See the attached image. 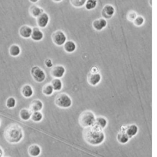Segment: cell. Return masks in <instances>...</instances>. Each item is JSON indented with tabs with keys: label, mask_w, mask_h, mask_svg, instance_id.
<instances>
[{
	"label": "cell",
	"mask_w": 157,
	"mask_h": 157,
	"mask_svg": "<svg viewBox=\"0 0 157 157\" xmlns=\"http://www.w3.org/2000/svg\"><path fill=\"white\" fill-rule=\"evenodd\" d=\"M83 137L88 144L97 146L101 145L104 141L105 134L102 129L94 124L83 129Z\"/></svg>",
	"instance_id": "cell-1"
},
{
	"label": "cell",
	"mask_w": 157,
	"mask_h": 157,
	"mask_svg": "<svg viewBox=\"0 0 157 157\" xmlns=\"http://www.w3.org/2000/svg\"><path fill=\"white\" fill-rule=\"evenodd\" d=\"M24 133L21 126L17 123L9 124L4 131V136L6 140L9 144H18L23 138Z\"/></svg>",
	"instance_id": "cell-2"
},
{
	"label": "cell",
	"mask_w": 157,
	"mask_h": 157,
	"mask_svg": "<svg viewBox=\"0 0 157 157\" xmlns=\"http://www.w3.org/2000/svg\"><path fill=\"white\" fill-rule=\"evenodd\" d=\"M96 117L94 113L91 110H85L82 112L78 118V122L83 128H88L93 126L95 123Z\"/></svg>",
	"instance_id": "cell-3"
},
{
	"label": "cell",
	"mask_w": 157,
	"mask_h": 157,
	"mask_svg": "<svg viewBox=\"0 0 157 157\" xmlns=\"http://www.w3.org/2000/svg\"><path fill=\"white\" fill-rule=\"evenodd\" d=\"M55 104L58 107L62 109L69 108L72 104V99L66 93H61L56 95L55 99Z\"/></svg>",
	"instance_id": "cell-4"
},
{
	"label": "cell",
	"mask_w": 157,
	"mask_h": 157,
	"mask_svg": "<svg viewBox=\"0 0 157 157\" xmlns=\"http://www.w3.org/2000/svg\"><path fill=\"white\" fill-rule=\"evenodd\" d=\"M30 73L33 80L37 83H42L46 78V74L45 71L38 66H34L32 67L30 71Z\"/></svg>",
	"instance_id": "cell-5"
},
{
	"label": "cell",
	"mask_w": 157,
	"mask_h": 157,
	"mask_svg": "<svg viewBox=\"0 0 157 157\" xmlns=\"http://www.w3.org/2000/svg\"><path fill=\"white\" fill-rule=\"evenodd\" d=\"M52 40L54 44L57 46H62L67 40L66 34L62 30L58 29L52 34Z\"/></svg>",
	"instance_id": "cell-6"
},
{
	"label": "cell",
	"mask_w": 157,
	"mask_h": 157,
	"mask_svg": "<svg viewBox=\"0 0 157 157\" xmlns=\"http://www.w3.org/2000/svg\"><path fill=\"white\" fill-rule=\"evenodd\" d=\"M138 131V126L136 124H129L126 126H121L120 128V131L124 132L129 139L135 136L137 134Z\"/></svg>",
	"instance_id": "cell-7"
},
{
	"label": "cell",
	"mask_w": 157,
	"mask_h": 157,
	"mask_svg": "<svg viewBox=\"0 0 157 157\" xmlns=\"http://www.w3.org/2000/svg\"><path fill=\"white\" fill-rule=\"evenodd\" d=\"M115 7L111 4H105L102 9L101 14L102 18L107 20L110 19L115 14Z\"/></svg>",
	"instance_id": "cell-8"
},
{
	"label": "cell",
	"mask_w": 157,
	"mask_h": 157,
	"mask_svg": "<svg viewBox=\"0 0 157 157\" xmlns=\"http://www.w3.org/2000/svg\"><path fill=\"white\" fill-rule=\"evenodd\" d=\"M66 72L65 67L61 64H57L52 67L50 71V74L53 78H62Z\"/></svg>",
	"instance_id": "cell-9"
},
{
	"label": "cell",
	"mask_w": 157,
	"mask_h": 157,
	"mask_svg": "<svg viewBox=\"0 0 157 157\" xmlns=\"http://www.w3.org/2000/svg\"><path fill=\"white\" fill-rule=\"evenodd\" d=\"M50 21V17L48 14L45 12L42 13L36 18V23L39 28H46Z\"/></svg>",
	"instance_id": "cell-10"
},
{
	"label": "cell",
	"mask_w": 157,
	"mask_h": 157,
	"mask_svg": "<svg viewBox=\"0 0 157 157\" xmlns=\"http://www.w3.org/2000/svg\"><path fill=\"white\" fill-rule=\"evenodd\" d=\"M102 77L101 75L98 73H91L90 72L87 75V82L91 86H96L98 85L101 80Z\"/></svg>",
	"instance_id": "cell-11"
},
{
	"label": "cell",
	"mask_w": 157,
	"mask_h": 157,
	"mask_svg": "<svg viewBox=\"0 0 157 157\" xmlns=\"http://www.w3.org/2000/svg\"><path fill=\"white\" fill-rule=\"evenodd\" d=\"M107 25V20L103 18H99L95 19L92 22L93 28L97 31H101L104 29Z\"/></svg>",
	"instance_id": "cell-12"
},
{
	"label": "cell",
	"mask_w": 157,
	"mask_h": 157,
	"mask_svg": "<svg viewBox=\"0 0 157 157\" xmlns=\"http://www.w3.org/2000/svg\"><path fill=\"white\" fill-rule=\"evenodd\" d=\"M32 33V28L27 25H24L20 26L18 30V33L20 37L23 39H28L31 37Z\"/></svg>",
	"instance_id": "cell-13"
},
{
	"label": "cell",
	"mask_w": 157,
	"mask_h": 157,
	"mask_svg": "<svg viewBox=\"0 0 157 157\" xmlns=\"http://www.w3.org/2000/svg\"><path fill=\"white\" fill-rule=\"evenodd\" d=\"M44 34L43 32L38 27H34L32 28V33L31 38L35 42H39L43 39Z\"/></svg>",
	"instance_id": "cell-14"
},
{
	"label": "cell",
	"mask_w": 157,
	"mask_h": 157,
	"mask_svg": "<svg viewBox=\"0 0 157 157\" xmlns=\"http://www.w3.org/2000/svg\"><path fill=\"white\" fill-rule=\"evenodd\" d=\"M28 153L31 157H37L41 153V148L37 144H32L28 147Z\"/></svg>",
	"instance_id": "cell-15"
},
{
	"label": "cell",
	"mask_w": 157,
	"mask_h": 157,
	"mask_svg": "<svg viewBox=\"0 0 157 157\" xmlns=\"http://www.w3.org/2000/svg\"><path fill=\"white\" fill-rule=\"evenodd\" d=\"M44 107V104L42 101L40 99H36L33 100L29 105V110L31 111V112H39Z\"/></svg>",
	"instance_id": "cell-16"
},
{
	"label": "cell",
	"mask_w": 157,
	"mask_h": 157,
	"mask_svg": "<svg viewBox=\"0 0 157 157\" xmlns=\"http://www.w3.org/2000/svg\"><path fill=\"white\" fill-rule=\"evenodd\" d=\"M44 12V9L40 7V6L36 5V4H33L29 7V14L34 18H37L38 16H39L42 13Z\"/></svg>",
	"instance_id": "cell-17"
},
{
	"label": "cell",
	"mask_w": 157,
	"mask_h": 157,
	"mask_svg": "<svg viewBox=\"0 0 157 157\" xmlns=\"http://www.w3.org/2000/svg\"><path fill=\"white\" fill-rule=\"evenodd\" d=\"M21 93L23 97L29 98L33 95L34 90L30 85L25 84L21 88Z\"/></svg>",
	"instance_id": "cell-18"
},
{
	"label": "cell",
	"mask_w": 157,
	"mask_h": 157,
	"mask_svg": "<svg viewBox=\"0 0 157 157\" xmlns=\"http://www.w3.org/2000/svg\"><path fill=\"white\" fill-rule=\"evenodd\" d=\"M77 48L76 44L72 40H66L63 44V49L67 53H73Z\"/></svg>",
	"instance_id": "cell-19"
},
{
	"label": "cell",
	"mask_w": 157,
	"mask_h": 157,
	"mask_svg": "<svg viewBox=\"0 0 157 157\" xmlns=\"http://www.w3.org/2000/svg\"><path fill=\"white\" fill-rule=\"evenodd\" d=\"M107 123H108V121L105 117L102 116H98L96 117L94 124L96 125L99 128L102 129H104L107 126Z\"/></svg>",
	"instance_id": "cell-20"
},
{
	"label": "cell",
	"mask_w": 157,
	"mask_h": 157,
	"mask_svg": "<svg viewBox=\"0 0 157 157\" xmlns=\"http://www.w3.org/2000/svg\"><path fill=\"white\" fill-rule=\"evenodd\" d=\"M9 53L12 57H17L21 53V48L17 44H12L9 48Z\"/></svg>",
	"instance_id": "cell-21"
},
{
	"label": "cell",
	"mask_w": 157,
	"mask_h": 157,
	"mask_svg": "<svg viewBox=\"0 0 157 157\" xmlns=\"http://www.w3.org/2000/svg\"><path fill=\"white\" fill-rule=\"evenodd\" d=\"M31 111L29 109L24 108L20 110L19 112L20 118L23 121H28L31 118Z\"/></svg>",
	"instance_id": "cell-22"
},
{
	"label": "cell",
	"mask_w": 157,
	"mask_h": 157,
	"mask_svg": "<svg viewBox=\"0 0 157 157\" xmlns=\"http://www.w3.org/2000/svg\"><path fill=\"white\" fill-rule=\"evenodd\" d=\"M50 84L53 87V89L54 91H60L63 88V82L61 80L60 78H54L53 80H52Z\"/></svg>",
	"instance_id": "cell-23"
},
{
	"label": "cell",
	"mask_w": 157,
	"mask_h": 157,
	"mask_svg": "<svg viewBox=\"0 0 157 157\" xmlns=\"http://www.w3.org/2000/svg\"><path fill=\"white\" fill-rule=\"evenodd\" d=\"M117 140L120 144H125L129 141V138L124 132L120 131L117 135Z\"/></svg>",
	"instance_id": "cell-24"
},
{
	"label": "cell",
	"mask_w": 157,
	"mask_h": 157,
	"mask_svg": "<svg viewBox=\"0 0 157 157\" xmlns=\"http://www.w3.org/2000/svg\"><path fill=\"white\" fill-rule=\"evenodd\" d=\"M42 92L45 96H51L52 94H53L54 90H53V87L52 86L50 83H46L45 85H44L43 86L42 89Z\"/></svg>",
	"instance_id": "cell-25"
},
{
	"label": "cell",
	"mask_w": 157,
	"mask_h": 157,
	"mask_svg": "<svg viewBox=\"0 0 157 157\" xmlns=\"http://www.w3.org/2000/svg\"><path fill=\"white\" fill-rule=\"evenodd\" d=\"M43 117H44V115L42 113L40 112V111L34 112H32L30 119L34 122L38 123V122H40L43 119Z\"/></svg>",
	"instance_id": "cell-26"
},
{
	"label": "cell",
	"mask_w": 157,
	"mask_h": 157,
	"mask_svg": "<svg viewBox=\"0 0 157 157\" xmlns=\"http://www.w3.org/2000/svg\"><path fill=\"white\" fill-rule=\"evenodd\" d=\"M98 5L97 0H86L84 7L87 10H91L96 7Z\"/></svg>",
	"instance_id": "cell-27"
},
{
	"label": "cell",
	"mask_w": 157,
	"mask_h": 157,
	"mask_svg": "<svg viewBox=\"0 0 157 157\" xmlns=\"http://www.w3.org/2000/svg\"><path fill=\"white\" fill-rule=\"evenodd\" d=\"M86 0H69L71 4L75 8H81L84 6Z\"/></svg>",
	"instance_id": "cell-28"
},
{
	"label": "cell",
	"mask_w": 157,
	"mask_h": 157,
	"mask_svg": "<svg viewBox=\"0 0 157 157\" xmlns=\"http://www.w3.org/2000/svg\"><path fill=\"white\" fill-rule=\"evenodd\" d=\"M16 103H17V101L15 98L10 96L7 99L6 101V105L9 109H13L15 107Z\"/></svg>",
	"instance_id": "cell-29"
},
{
	"label": "cell",
	"mask_w": 157,
	"mask_h": 157,
	"mask_svg": "<svg viewBox=\"0 0 157 157\" xmlns=\"http://www.w3.org/2000/svg\"><path fill=\"white\" fill-rule=\"evenodd\" d=\"M145 22V19L144 18V17L141 16V15H137V17L134 19V20L132 21L133 24L138 27H140L141 26H142L144 25Z\"/></svg>",
	"instance_id": "cell-30"
},
{
	"label": "cell",
	"mask_w": 157,
	"mask_h": 157,
	"mask_svg": "<svg viewBox=\"0 0 157 157\" xmlns=\"http://www.w3.org/2000/svg\"><path fill=\"white\" fill-rule=\"evenodd\" d=\"M137 12L134 10H130L128 12L127 15H126V18L128 20L130 21H133L134 20V19L137 17Z\"/></svg>",
	"instance_id": "cell-31"
},
{
	"label": "cell",
	"mask_w": 157,
	"mask_h": 157,
	"mask_svg": "<svg viewBox=\"0 0 157 157\" xmlns=\"http://www.w3.org/2000/svg\"><path fill=\"white\" fill-rule=\"evenodd\" d=\"M44 64L45 66L48 67V68H51L53 66V62L52 61L51 59L50 58H46L44 61Z\"/></svg>",
	"instance_id": "cell-32"
},
{
	"label": "cell",
	"mask_w": 157,
	"mask_h": 157,
	"mask_svg": "<svg viewBox=\"0 0 157 157\" xmlns=\"http://www.w3.org/2000/svg\"><path fill=\"white\" fill-rule=\"evenodd\" d=\"M91 73H98L99 72V69L96 66H92L90 68V72Z\"/></svg>",
	"instance_id": "cell-33"
},
{
	"label": "cell",
	"mask_w": 157,
	"mask_h": 157,
	"mask_svg": "<svg viewBox=\"0 0 157 157\" xmlns=\"http://www.w3.org/2000/svg\"><path fill=\"white\" fill-rule=\"evenodd\" d=\"M3 154H4V151L2 148L0 146V157H2L3 156Z\"/></svg>",
	"instance_id": "cell-34"
},
{
	"label": "cell",
	"mask_w": 157,
	"mask_h": 157,
	"mask_svg": "<svg viewBox=\"0 0 157 157\" xmlns=\"http://www.w3.org/2000/svg\"><path fill=\"white\" fill-rule=\"evenodd\" d=\"M38 1H39V0H29V1L30 2H31V3H33V4H35V3H36L37 2H38Z\"/></svg>",
	"instance_id": "cell-35"
},
{
	"label": "cell",
	"mask_w": 157,
	"mask_h": 157,
	"mask_svg": "<svg viewBox=\"0 0 157 157\" xmlns=\"http://www.w3.org/2000/svg\"><path fill=\"white\" fill-rule=\"evenodd\" d=\"M53 2H56V3H58V2H61L63 0H52Z\"/></svg>",
	"instance_id": "cell-36"
},
{
	"label": "cell",
	"mask_w": 157,
	"mask_h": 157,
	"mask_svg": "<svg viewBox=\"0 0 157 157\" xmlns=\"http://www.w3.org/2000/svg\"><path fill=\"white\" fill-rule=\"evenodd\" d=\"M148 2H149V4H150V6L151 7L152 6V0H149Z\"/></svg>",
	"instance_id": "cell-37"
},
{
	"label": "cell",
	"mask_w": 157,
	"mask_h": 157,
	"mask_svg": "<svg viewBox=\"0 0 157 157\" xmlns=\"http://www.w3.org/2000/svg\"><path fill=\"white\" fill-rule=\"evenodd\" d=\"M1 118H0V125H1Z\"/></svg>",
	"instance_id": "cell-38"
},
{
	"label": "cell",
	"mask_w": 157,
	"mask_h": 157,
	"mask_svg": "<svg viewBox=\"0 0 157 157\" xmlns=\"http://www.w3.org/2000/svg\"><path fill=\"white\" fill-rule=\"evenodd\" d=\"M5 157H9V156H5Z\"/></svg>",
	"instance_id": "cell-39"
}]
</instances>
